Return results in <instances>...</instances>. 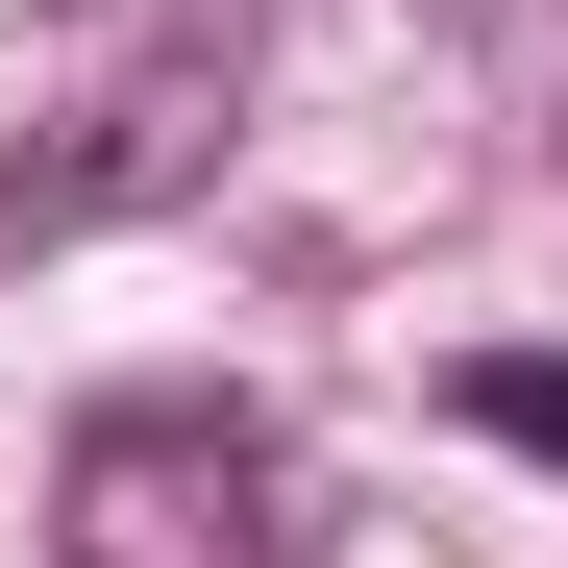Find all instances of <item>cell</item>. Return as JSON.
<instances>
[{"label":"cell","mask_w":568,"mask_h":568,"mask_svg":"<svg viewBox=\"0 0 568 568\" xmlns=\"http://www.w3.org/2000/svg\"><path fill=\"white\" fill-rule=\"evenodd\" d=\"M50 568H322V544H297V495H272L247 420L124 396V420H74V469H50Z\"/></svg>","instance_id":"obj_1"},{"label":"cell","mask_w":568,"mask_h":568,"mask_svg":"<svg viewBox=\"0 0 568 568\" xmlns=\"http://www.w3.org/2000/svg\"><path fill=\"white\" fill-rule=\"evenodd\" d=\"M445 420H469V445H519V469H568V346H469V371H445Z\"/></svg>","instance_id":"obj_3"},{"label":"cell","mask_w":568,"mask_h":568,"mask_svg":"<svg viewBox=\"0 0 568 568\" xmlns=\"http://www.w3.org/2000/svg\"><path fill=\"white\" fill-rule=\"evenodd\" d=\"M199 124H223L199 74H149V100H124L100 149H50V173H0V247H50V223H100V199H149V173H199Z\"/></svg>","instance_id":"obj_2"}]
</instances>
